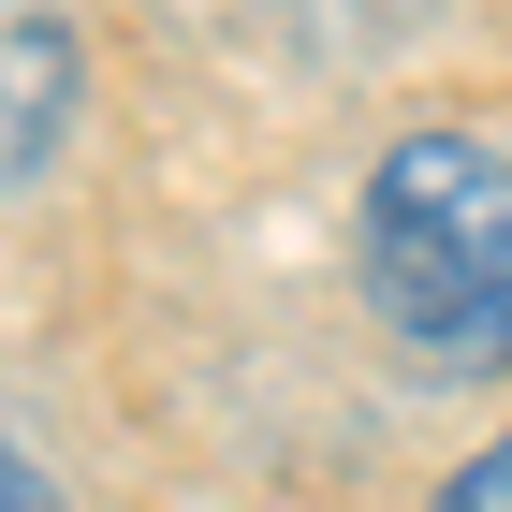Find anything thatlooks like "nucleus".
<instances>
[{
    "mask_svg": "<svg viewBox=\"0 0 512 512\" xmlns=\"http://www.w3.org/2000/svg\"><path fill=\"white\" fill-rule=\"evenodd\" d=\"M59 132H74V30L0 0V191H15V176H44V161H59Z\"/></svg>",
    "mask_w": 512,
    "mask_h": 512,
    "instance_id": "2",
    "label": "nucleus"
},
{
    "mask_svg": "<svg viewBox=\"0 0 512 512\" xmlns=\"http://www.w3.org/2000/svg\"><path fill=\"white\" fill-rule=\"evenodd\" d=\"M439 512H512V425L483 439V454H469L454 483H439Z\"/></svg>",
    "mask_w": 512,
    "mask_h": 512,
    "instance_id": "3",
    "label": "nucleus"
},
{
    "mask_svg": "<svg viewBox=\"0 0 512 512\" xmlns=\"http://www.w3.org/2000/svg\"><path fill=\"white\" fill-rule=\"evenodd\" d=\"M366 308L425 381H498L512 366V161L483 132H410L366 176Z\"/></svg>",
    "mask_w": 512,
    "mask_h": 512,
    "instance_id": "1",
    "label": "nucleus"
},
{
    "mask_svg": "<svg viewBox=\"0 0 512 512\" xmlns=\"http://www.w3.org/2000/svg\"><path fill=\"white\" fill-rule=\"evenodd\" d=\"M0 512H59V469H44L15 425H0Z\"/></svg>",
    "mask_w": 512,
    "mask_h": 512,
    "instance_id": "4",
    "label": "nucleus"
}]
</instances>
